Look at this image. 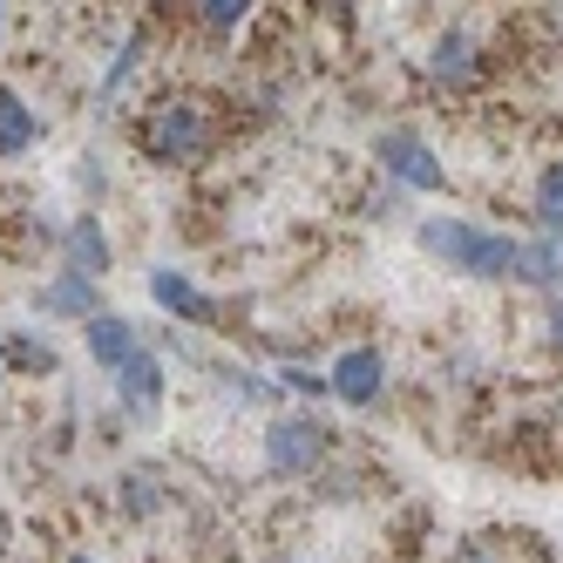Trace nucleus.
Instances as JSON below:
<instances>
[{"label":"nucleus","mask_w":563,"mask_h":563,"mask_svg":"<svg viewBox=\"0 0 563 563\" xmlns=\"http://www.w3.org/2000/svg\"><path fill=\"white\" fill-rule=\"evenodd\" d=\"M0 556H8V522H0Z\"/></svg>","instance_id":"obj_21"},{"label":"nucleus","mask_w":563,"mask_h":563,"mask_svg":"<svg viewBox=\"0 0 563 563\" xmlns=\"http://www.w3.org/2000/svg\"><path fill=\"white\" fill-rule=\"evenodd\" d=\"M34 312L42 319H96L102 312V278H82V272H55L48 286H34Z\"/></svg>","instance_id":"obj_10"},{"label":"nucleus","mask_w":563,"mask_h":563,"mask_svg":"<svg viewBox=\"0 0 563 563\" xmlns=\"http://www.w3.org/2000/svg\"><path fill=\"white\" fill-rule=\"evenodd\" d=\"M415 245L449 265L455 278H475V286H516V245L522 238L482 224V218H455V211H434L415 224Z\"/></svg>","instance_id":"obj_1"},{"label":"nucleus","mask_w":563,"mask_h":563,"mask_svg":"<svg viewBox=\"0 0 563 563\" xmlns=\"http://www.w3.org/2000/svg\"><path fill=\"white\" fill-rule=\"evenodd\" d=\"M164 394H170V367H164V353H130L123 367H115V400H123V415L130 421H156L164 415Z\"/></svg>","instance_id":"obj_8"},{"label":"nucleus","mask_w":563,"mask_h":563,"mask_svg":"<svg viewBox=\"0 0 563 563\" xmlns=\"http://www.w3.org/2000/svg\"><path fill=\"white\" fill-rule=\"evenodd\" d=\"M482 75H489V48H482V34H468V27H441L434 42H428V82H434V89L468 96Z\"/></svg>","instance_id":"obj_5"},{"label":"nucleus","mask_w":563,"mask_h":563,"mask_svg":"<svg viewBox=\"0 0 563 563\" xmlns=\"http://www.w3.org/2000/svg\"><path fill=\"white\" fill-rule=\"evenodd\" d=\"M327 462H333V428L319 415H272L265 421V475L312 482Z\"/></svg>","instance_id":"obj_3"},{"label":"nucleus","mask_w":563,"mask_h":563,"mask_svg":"<svg viewBox=\"0 0 563 563\" xmlns=\"http://www.w3.org/2000/svg\"><path fill=\"white\" fill-rule=\"evenodd\" d=\"M0 27H8V0H0Z\"/></svg>","instance_id":"obj_22"},{"label":"nucleus","mask_w":563,"mask_h":563,"mask_svg":"<svg viewBox=\"0 0 563 563\" xmlns=\"http://www.w3.org/2000/svg\"><path fill=\"white\" fill-rule=\"evenodd\" d=\"M143 55H150V42H143V34H130V42L115 48V62L102 68V82H96V96H102V102H115V96H123V89L136 82V75H143Z\"/></svg>","instance_id":"obj_16"},{"label":"nucleus","mask_w":563,"mask_h":563,"mask_svg":"<svg viewBox=\"0 0 563 563\" xmlns=\"http://www.w3.org/2000/svg\"><path fill=\"white\" fill-rule=\"evenodd\" d=\"M143 156L156 170H184V164H205L211 143H218V123H211V102H197V96H164L150 115H143V130H136Z\"/></svg>","instance_id":"obj_2"},{"label":"nucleus","mask_w":563,"mask_h":563,"mask_svg":"<svg viewBox=\"0 0 563 563\" xmlns=\"http://www.w3.org/2000/svg\"><path fill=\"white\" fill-rule=\"evenodd\" d=\"M374 164L387 184H400L408 197H441L449 190V164L434 156V143L421 130H380L374 136Z\"/></svg>","instance_id":"obj_4"},{"label":"nucleus","mask_w":563,"mask_h":563,"mask_svg":"<svg viewBox=\"0 0 563 563\" xmlns=\"http://www.w3.org/2000/svg\"><path fill=\"white\" fill-rule=\"evenodd\" d=\"M516 286H530V292H563V231H530L516 245Z\"/></svg>","instance_id":"obj_12"},{"label":"nucleus","mask_w":563,"mask_h":563,"mask_svg":"<svg viewBox=\"0 0 563 563\" xmlns=\"http://www.w3.org/2000/svg\"><path fill=\"white\" fill-rule=\"evenodd\" d=\"M150 299H156V312H170L177 327H197V333H211L224 319V306L177 265H150Z\"/></svg>","instance_id":"obj_7"},{"label":"nucleus","mask_w":563,"mask_h":563,"mask_svg":"<svg viewBox=\"0 0 563 563\" xmlns=\"http://www.w3.org/2000/svg\"><path fill=\"white\" fill-rule=\"evenodd\" d=\"M34 143H42V115H34V102L21 89H0V164L27 156Z\"/></svg>","instance_id":"obj_14"},{"label":"nucleus","mask_w":563,"mask_h":563,"mask_svg":"<svg viewBox=\"0 0 563 563\" xmlns=\"http://www.w3.org/2000/svg\"><path fill=\"white\" fill-rule=\"evenodd\" d=\"M252 8H258V0H197V21H205L211 34H238L252 21Z\"/></svg>","instance_id":"obj_17"},{"label":"nucleus","mask_w":563,"mask_h":563,"mask_svg":"<svg viewBox=\"0 0 563 563\" xmlns=\"http://www.w3.org/2000/svg\"><path fill=\"white\" fill-rule=\"evenodd\" d=\"M278 394H299V400H333V394H327V374H312V367H278Z\"/></svg>","instance_id":"obj_18"},{"label":"nucleus","mask_w":563,"mask_h":563,"mask_svg":"<svg viewBox=\"0 0 563 563\" xmlns=\"http://www.w3.org/2000/svg\"><path fill=\"white\" fill-rule=\"evenodd\" d=\"M82 346H89V360H96V367L102 374H115V367H123V360L130 353H143V327H136V319H123V312H96V319H82Z\"/></svg>","instance_id":"obj_11"},{"label":"nucleus","mask_w":563,"mask_h":563,"mask_svg":"<svg viewBox=\"0 0 563 563\" xmlns=\"http://www.w3.org/2000/svg\"><path fill=\"white\" fill-rule=\"evenodd\" d=\"M543 340H550V353L563 360V292L550 299V312H543Z\"/></svg>","instance_id":"obj_20"},{"label":"nucleus","mask_w":563,"mask_h":563,"mask_svg":"<svg viewBox=\"0 0 563 563\" xmlns=\"http://www.w3.org/2000/svg\"><path fill=\"white\" fill-rule=\"evenodd\" d=\"M55 252H62V272H82V278H109L115 272V245L96 211H75L62 231H55Z\"/></svg>","instance_id":"obj_9"},{"label":"nucleus","mask_w":563,"mask_h":563,"mask_svg":"<svg viewBox=\"0 0 563 563\" xmlns=\"http://www.w3.org/2000/svg\"><path fill=\"white\" fill-rule=\"evenodd\" d=\"M0 360H8V374H21V380H48L62 367V346L42 327H8L0 333Z\"/></svg>","instance_id":"obj_13"},{"label":"nucleus","mask_w":563,"mask_h":563,"mask_svg":"<svg viewBox=\"0 0 563 563\" xmlns=\"http://www.w3.org/2000/svg\"><path fill=\"white\" fill-rule=\"evenodd\" d=\"M441 563H509V550L496 543V537H462L449 556H441Z\"/></svg>","instance_id":"obj_19"},{"label":"nucleus","mask_w":563,"mask_h":563,"mask_svg":"<svg viewBox=\"0 0 563 563\" xmlns=\"http://www.w3.org/2000/svg\"><path fill=\"white\" fill-rule=\"evenodd\" d=\"M530 218H537V231H563V150L543 156L530 177Z\"/></svg>","instance_id":"obj_15"},{"label":"nucleus","mask_w":563,"mask_h":563,"mask_svg":"<svg viewBox=\"0 0 563 563\" xmlns=\"http://www.w3.org/2000/svg\"><path fill=\"white\" fill-rule=\"evenodd\" d=\"M0 387H8V360H0Z\"/></svg>","instance_id":"obj_23"},{"label":"nucleus","mask_w":563,"mask_h":563,"mask_svg":"<svg viewBox=\"0 0 563 563\" xmlns=\"http://www.w3.org/2000/svg\"><path fill=\"white\" fill-rule=\"evenodd\" d=\"M327 394L340 400V408H380L387 394V353L380 346H340V360L327 367Z\"/></svg>","instance_id":"obj_6"},{"label":"nucleus","mask_w":563,"mask_h":563,"mask_svg":"<svg viewBox=\"0 0 563 563\" xmlns=\"http://www.w3.org/2000/svg\"><path fill=\"white\" fill-rule=\"evenodd\" d=\"M68 563H96V556H68Z\"/></svg>","instance_id":"obj_24"}]
</instances>
